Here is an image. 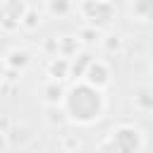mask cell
<instances>
[{
    "label": "cell",
    "mask_w": 153,
    "mask_h": 153,
    "mask_svg": "<svg viewBox=\"0 0 153 153\" xmlns=\"http://www.w3.org/2000/svg\"><path fill=\"white\" fill-rule=\"evenodd\" d=\"M112 146H115V153H141L143 151V131L141 127H136L134 122H122L117 127H112L108 131Z\"/></svg>",
    "instance_id": "2"
},
{
    "label": "cell",
    "mask_w": 153,
    "mask_h": 153,
    "mask_svg": "<svg viewBox=\"0 0 153 153\" xmlns=\"http://www.w3.org/2000/svg\"><path fill=\"white\" fill-rule=\"evenodd\" d=\"M134 108L139 112H153V88L151 86H141L134 93Z\"/></svg>",
    "instance_id": "13"
},
{
    "label": "cell",
    "mask_w": 153,
    "mask_h": 153,
    "mask_svg": "<svg viewBox=\"0 0 153 153\" xmlns=\"http://www.w3.org/2000/svg\"><path fill=\"white\" fill-rule=\"evenodd\" d=\"M65 84L60 79H45V84L41 86V100L45 108H60L62 100H65Z\"/></svg>",
    "instance_id": "6"
},
{
    "label": "cell",
    "mask_w": 153,
    "mask_h": 153,
    "mask_svg": "<svg viewBox=\"0 0 153 153\" xmlns=\"http://www.w3.org/2000/svg\"><path fill=\"white\" fill-rule=\"evenodd\" d=\"M2 19H5V14H2V7H0V29H2Z\"/></svg>",
    "instance_id": "20"
},
{
    "label": "cell",
    "mask_w": 153,
    "mask_h": 153,
    "mask_svg": "<svg viewBox=\"0 0 153 153\" xmlns=\"http://www.w3.org/2000/svg\"><path fill=\"white\" fill-rule=\"evenodd\" d=\"M62 151H79V139L76 136H62Z\"/></svg>",
    "instance_id": "18"
},
{
    "label": "cell",
    "mask_w": 153,
    "mask_h": 153,
    "mask_svg": "<svg viewBox=\"0 0 153 153\" xmlns=\"http://www.w3.org/2000/svg\"><path fill=\"white\" fill-rule=\"evenodd\" d=\"M81 50H84V43H81V38H79V36H72V33L57 36V55H62V57L72 60V57H76Z\"/></svg>",
    "instance_id": "8"
},
{
    "label": "cell",
    "mask_w": 153,
    "mask_h": 153,
    "mask_svg": "<svg viewBox=\"0 0 153 153\" xmlns=\"http://www.w3.org/2000/svg\"><path fill=\"white\" fill-rule=\"evenodd\" d=\"M41 50H43V55H45V57H55V55H57V36H50V38L43 43V48H41Z\"/></svg>",
    "instance_id": "17"
},
{
    "label": "cell",
    "mask_w": 153,
    "mask_h": 153,
    "mask_svg": "<svg viewBox=\"0 0 153 153\" xmlns=\"http://www.w3.org/2000/svg\"><path fill=\"white\" fill-rule=\"evenodd\" d=\"M5 65H7V69H17V72H24L29 65H31V53L26 50V48H10L7 53H5Z\"/></svg>",
    "instance_id": "9"
},
{
    "label": "cell",
    "mask_w": 153,
    "mask_h": 153,
    "mask_svg": "<svg viewBox=\"0 0 153 153\" xmlns=\"http://www.w3.org/2000/svg\"><path fill=\"white\" fill-rule=\"evenodd\" d=\"M38 26H41V12L33 10V7H29L26 14H24V19H22V29L24 31H36Z\"/></svg>",
    "instance_id": "16"
},
{
    "label": "cell",
    "mask_w": 153,
    "mask_h": 153,
    "mask_svg": "<svg viewBox=\"0 0 153 153\" xmlns=\"http://www.w3.org/2000/svg\"><path fill=\"white\" fill-rule=\"evenodd\" d=\"M5 81H7V65H5V60L0 57V86H5Z\"/></svg>",
    "instance_id": "19"
},
{
    "label": "cell",
    "mask_w": 153,
    "mask_h": 153,
    "mask_svg": "<svg viewBox=\"0 0 153 153\" xmlns=\"http://www.w3.org/2000/svg\"><path fill=\"white\" fill-rule=\"evenodd\" d=\"M45 76L48 79H69V60L62 57V55H55V57H48L45 62Z\"/></svg>",
    "instance_id": "10"
},
{
    "label": "cell",
    "mask_w": 153,
    "mask_h": 153,
    "mask_svg": "<svg viewBox=\"0 0 153 153\" xmlns=\"http://www.w3.org/2000/svg\"><path fill=\"white\" fill-rule=\"evenodd\" d=\"M76 12L86 19V24L105 29V26L112 24V19L117 14V7H115L112 0H79Z\"/></svg>",
    "instance_id": "3"
},
{
    "label": "cell",
    "mask_w": 153,
    "mask_h": 153,
    "mask_svg": "<svg viewBox=\"0 0 153 153\" xmlns=\"http://www.w3.org/2000/svg\"><path fill=\"white\" fill-rule=\"evenodd\" d=\"M0 7H2V14H5L0 31H19L22 29V19H24L29 5L24 0H2Z\"/></svg>",
    "instance_id": "4"
},
{
    "label": "cell",
    "mask_w": 153,
    "mask_h": 153,
    "mask_svg": "<svg viewBox=\"0 0 153 153\" xmlns=\"http://www.w3.org/2000/svg\"><path fill=\"white\" fill-rule=\"evenodd\" d=\"M74 10H76V2H74V0H45V12H48L50 17L62 19V17L72 14Z\"/></svg>",
    "instance_id": "12"
},
{
    "label": "cell",
    "mask_w": 153,
    "mask_h": 153,
    "mask_svg": "<svg viewBox=\"0 0 153 153\" xmlns=\"http://www.w3.org/2000/svg\"><path fill=\"white\" fill-rule=\"evenodd\" d=\"M91 60H93V55L88 53V50H81L76 57H72L69 60V79H81L84 76V72L88 69V65H91Z\"/></svg>",
    "instance_id": "11"
},
{
    "label": "cell",
    "mask_w": 153,
    "mask_h": 153,
    "mask_svg": "<svg viewBox=\"0 0 153 153\" xmlns=\"http://www.w3.org/2000/svg\"><path fill=\"white\" fill-rule=\"evenodd\" d=\"M103 29H98V26H91V24H84L81 29H79V38H81V43L84 45H96V43H100V38H103Z\"/></svg>",
    "instance_id": "14"
},
{
    "label": "cell",
    "mask_w": 153,
    "mask_h": 153,
    "mask_svg": "<svg viewBox=\"0 0 153 153\" xmlns=\"http://www.w3.org/2000/svg\"><path fill=\"white\" fill-rule=\"evenodd\" d=\"M60 108H62L67 122L79 124V127H91L105 115L108 98H105L103 88H96V86L86 84L84 79H76L67 88Z\"/></svg>",
    "instance_id": "1"
},
{
    "label": "cell",
    "mask_w": 153,
    "mask_h": 153,
    "mask_svg": "<svg viewBox=\"0 0 153 153\" xmlns=\"http://www.w3.org/2000/svg\"><path fill=\"white\" fill-rule=\"evenodd\" d=\"M105 53H120L122 50V36L120 33H103L100 43H98Z\"/></svg>",
    "instance_id": "15"
},
{
    "label": "cell",
    "mask_w": 153,
    "mask_h": 153,
    "mask_svg": "<svg viewBox=\"0 0 153 153\" xmlns=\"http://www.w3.org/2000/svg\"><path fill=\"white\" fill-rule=\"evenodd\" d=\"M62 153H81V151H62Z\"/></svg>",
    "instance_id": "21"
},
{
    "label": "cell",
    "mask_w": 153,
    "mask_h": 153,
    "mask_svg": "<svg viewBox=\"0 0 153 153\" xmlns=\"http://www.w3.org/2000/svg\"><path fill=\"white\" fill-rule=\"evenodd\" d=\"M86 84H91V86H96V88H108L110 86V81H112V72H110V65L105 62V60H100V57H93L91 60V65H88V69L84 72V76H81Z\"/></svg>",
    "instance_id": "5"
},
{
    "label": "cell",
    "mask_w": 153,
    "mask_h": 153,
    "mask_svg": "<svg viewBox=\"0 0 153 153\" xmlns=\"http://www.w3.org/2000/svg\"><path fill=\"white\" fill-rule=\"evenodd\" d=\"M127 12L131 17V22H153V0H129L127 2Z\"/></svg>",
    "instance_id": "7"
}]
</instances>
